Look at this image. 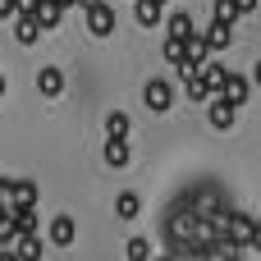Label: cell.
Masks as SVG:
<instances>
[{
    "instance_id": "obj_23",
    "label": "cell",
    "mask_w": 261,
    "mask_h": 261,
    "mask_svg": "<svg viewBox=\"0 0 261 261\" xmlns=\"http://www.w3.org/2000/svg\"><path fill=\"white\" fill-rule=\"evenodd\" d=\"M0 261H18V257H14V252H9V248H0Z\"/></svg>"
},
{
    "instance_id": "obj_20",
    "label": "cell",
    "mask_w": 261,
    "mask_h": 261,
    "mask_svg": "<svg viewBox=\"0 0 261 261\" xmlns=\"http://www.w3.org/2000/svg\"><path fill=\"white\" fill-rule=\"evenodd\" d=\"M211 14H216V23H225V28H229V23L239 18V9H234V0H216V5H211Z\"/></svg>"
},
{
    "instance_id": "obj_24",
    "label": "cell",
    "mask_w": 261,
    "mask_h": 261,
    "mask_svg": "<svg viewBox=\"0 0 261 261\" xmlns=\"http://www.w3.org/2000/svg\"><path fill=\"white\" fill-rule=\"evenodd\" d=\"M92 5H101V0H78V9H92Z\"/></svg>"
},
{
    "instance_id": "obj_25",
    "label": "cell",
    "mask_w": 261,
    "mask_h": 261,
    "mask_svg": "<svg viewBox=\"0 0 261 261\" xmlns=\"http://www.w3.org/2000/svg\"><path fill=\"white\" fill-rule=\"evenodd\" d=\"M50 5H60V9H69V5H78V0H50Z\"/></svg>"
},
{
    "instance_id": "obj_21",
    "label": "cell",
    "mask_w": 261,
    "mask_h": 261,
    "mask_svg": "<svg viewBox=\"0 0 261 261\" xmlns=\"http://www.w3.org/2000/svg\"><path fill=\"white\" fill-rule=\"evenodd\" d=\"M14 14H18V5L14 0H0V18H14Z\"/></svg>"
},
{
    "instance_id": "obj_15",
    "label": "cell",
    "mask_w": 261,
    "mask_h": 261,
    "mask_svg": "<svg viewBox=\"0 0 261 261\" xmlns=\"http://www.w3.org/2000/svg\"><path fill=\"white\" fill-rule=\"evenodd\" d=\"M138 211H142L138 193H119V197H115V216H119V220H133Z\"/></svg>"
},
{
    "instance_id": "obj_19",
    "label": "cell",
    "mask_w": 261,
    "mask_h": 261,
    "mask_svg": "<svg viewBox=\"0 0 261 261\" xmlns=\"http://www.w3.org/2000/svg\"><path fill=\"white\" fill-rule=\"evenodd\" d=\"M14 239H18V229H14V216L0 206V248H14Z\"/></svg>"
},
{
    "instance_id": "obj_27",
    "label": "cell",
    "mask_w": 261,
    "mask_h": 261,
    "mask_svg": "<svg viewBox=\"0 0 261 261\" xmlns=\"http://www.w3.org/2000/svg\"><path fill=\"white\" fill-rule=\"evenodd\" d=\"M0 197H5V174H0Z\"/></svg>"
},
{
    "instance_id": "obj_1",
    "label": "cell",
    "mask_w": 261,
    "mask_h": 261,
    "mask_svg": "<svg viewBox=\"0 0 261 261\" xmlns=\"http://www.w3.org/2000/svg\"><path fill=\"white\" fill-rule=\"evenodd\" d=\"M0 206H5L9 216H18V211H37V184H32V179H5V197H0Z\"/></svg>"
},
{
    "instance_id": "obj_16",
    "label": "cell",
    "mask_w": 261,
    "mask_h": 261,
    "mask_svg": "<svg viewBox=\"0 0 261 261\" xmlns=\"http://www.w3.org/2000/svg\"><path fill=\"white\" fill-rule=\"evenodd\" d=\"M184 92H188V101H211V87L202 83V73H188L184 78Z\"/></svg>"
},
{
    "instance_id": "obj_4",
    "label": "cell",
    "mask_w": 261,
    "mask_h": 261,
    "mask_svg": "<svg viewBox=\"0 0 261 261\" xmlns=\"http://www.w3.org/2000/svg\"><path fill=\"white\" fill-rule=\"evenodd\" d=\"M225 106H248V96H252V87H248V78H239V73H225V83H220V92H216Z\"/></svg>"
},
{
    "instance_id": "obj_9",
    "label": "cell",
    "mask_w": 261,
    "mask_h": 261,
    "mask_svg": "<svg viewBox=\"0 0 261 261\" xmlns=\"http://www.w3.org/2000/svg\"><path fill=\"white\" fill-rule=\"evenodd\" d=\"M202 41H206V50H229V41H234V28H225V23H211V28L202 32Z\"/></svg>"
},
{
    "instance_id": "obj_22",
    "label": "cell",
    "mask_w": 261,
    "mask_h": 261,
    "mask_svg": "<svg viewBox=\"0 0 261 261\" xmlns=\"http://www.w3.org/2000/svg\"><path fill=\"white\" fill-rule=\"evenodd\" d=\"M234 9H239V14H252V9H257V0H234Z\"/></svg>"
},
{
    "instance_id": "obj_8",
    "label": "cell",
    "mask_w": 261,
    "mask_h": 261,
    "mask_svg": "<svg viewBox=\"0 0 261 261\" xmlns=\"http://www.w3.org/2000/svg\"><path fill=\"white\" fill-rule=\"evenodd\" d=\"M14 37H18V46H32V41L41 37L37 18H32V14H14Z\"/></svg>"
},
{
    "instance_id": "obj_2",
    "label": "cell",
    "mask_w": 261,
    "mask_h": 261,
    "mask_svg": "<svg viewBox=\"0 0 261 261\" xmlns=\"http://www.w3.org/2000/svg\"><path fill=\"white\" fill-rule=\"evenodd\" d=\"M142 106H147V110H156V115H165V110L174 106V87H170L165 78H151V83L142 87Z\"/></svg>"
},
{
    "instance_id": "obj_6",
    "label": "cell",
    "mask_w": 261,
    "mask_h": 261,
    "mask_svg": "<svg viewBox=\"0 0 261 261\" xmlns=\"http://www.w3.org/2000/svg\"><path fill=\"white\" fill-rule=\"evenodd\" d=\"M9 252H14L18 261H41V234H18Z\"/></svg>"
},
{
    "instance_id": "obj_17",
    "label": "cell",
    "mask_w": 261,
    "mask_h": 261,
    "mask_svg": "<svg viewBox=\"0 0 261 261\" xmlns=\"http://www.w3.org/2000/svg\"><path fill=\"white\" fill-rule=\"evenodd\" d=\"M161 9H165V5H156V0H138V23H142V28H156V23H161Z\"/></svg>"
},
{
    "instance_id": "obj_3",
    "label": "cell",
    "mask_w": 261,
    "mask_h": 261,
    "mask_svg": "<svg viewBox=\"0 0 261 261\" xmlns=\"http://www.w3.org/2000/svg\"><path fill=\"white\" fill-rule=\"evenodd\" d=\"M83 14H87V32H92V37H110V32H115V5L101 0V5H92V9H83Z\"/></svg>"
},
{
    "instance_id": "obj_26",
    "label": "cell",
    "mask_w": 261,
    "mask_h": 261,
    "mask_svg": "<svg viewBox=\"0 0 261 261\" xmlns=\"http://www.w3.org/2000/svg\"><path fill=\"white\" fill-rule=\"evenodd\" d=\"M0 96H5V73H0Z\"/></svg>"
},
{
    "instance_id": "obj_14",
    "label": "cell",
    "mask_w": 261,
    "mask_h": 261,
    "mask_svg": "<svg viewBox=\"0 0 261 261\" xmlns=\"http://www.w3.org/2000/svg\"><path fill=\"white\" fill-rule=\"evenodd\" d=\"M106 165H110V170H124V165H128V142L106 138Z\"/></svg>"
},
{
    "instance_id": "obj_18",
    "label": "cell",
    "mask_w": 261,
    "mask_h": 261,
    "mask_svg": "<svg viewBox=\"0 0 261 261\" xmlns=\"http://www.w3.org/2000/svg\"><path fill=\"white\" fill-rule=\"evenodd\" d=\"M124 252H128V261H151V239H142V234H133Z\"/></svg>"
},
{
    "instance_id": "obj_7",
    "label": "cell",
    "mask_w": 261,
    "mask_h": 261,
    "mask_svg": "<svg viewBox=\"0 0 261 261\" xmlns=\"http://www.w3.org/2000/svg\"><path fill=\"white\" fill-rule=\"evenodd\" d=\"M37 92H41V96H60V92H64V73H60L55 64H46V69L37 73Z\"/></svg>"
},
{
    "instance_id": "obj_5",
    "label": "cell",
    "mask_w": 261,
    "mask_h": 261,
    "mask_svg": "<svg viewBox=\"0 0 261 261\" xmlns=\"http://www.w3.org/2000/svg\"><path fill=\"white\" fill-rule=\"evenodd\" d=\"M46 239H50L55 248H69V243L78 239V225H73L69 216H55V220H50V229H46Z\"/></svg>"
},
{
    "instance_id": "obj_28",
    "label": "cell",
    "mask_w": 261,
    "mask_h": 261,
    "mask_svg": "<svg viewBox=\"0 0 261 261\" xmlns=\"http://www.w3.org/2000/svg\"><path fill=\"white\" fill-rule=\"evenodd\" d=\"M156 261H170V257H156Z\"/></svg>"
},
{
    "instance_id": "obj_13",
    "label": "cell",
    "mask_w": 261,
    "mask_h": 261,
    "mask_svg": "<svg viewBox=\"0 0 261 261\" xmlns=\"http://www.w3.org/2000/svg\"><path fill=\"white\" fill-rule=\"evenodd\" d=\"M165 28H170V41H184V37H193L197 28H193V14H170L165 18Z\"/></svg>"
},
{
    "instance_id": "obj_12",
    "label": "cell",
    "mask_w": 261,
    "mask_h": 261,
    "mask_svg": "<svg viewBox=\"0 0 261 261\" xmlns=\"http://www.w3.org/2000/svg\"><path fill=\"white\" fill-rule=\"evenodd\" d=\"M32 18H37V28L46 32V28H55V23L64 18V9H60V5H50V0H41V5L32 9Z\"/></svg>"
},
{
    "instance_id": "obj_11",
    "label": "cell",
    "mask_w": 261,
    "mask_h": 261,
    "mask_svg": "<svg viewBox=\"0 0 261 261\" xmlns=\"http://www.w3.org/2000/svg\"><path fill=\"white\" fill-rule=\"evenodd\" d=\"M128 128H133V119H128L124 110H110V115H106V133H110L115 142H128Z\"/></svg>"
},
{
    "instance_id": "obj_10",
    "label": "cell",
    "mask_w": 261,
    "mask_h": 261,
    "mask_svg": "<svg viewBox=\"0 0 261 261\" xmlns=\"http://www.w3.org/2000/svg\"><path fill=\"white\" fill-rule=\"evenodd\" d=\"M234 115H239L234 106H225L220 96H211V124H216L220 133H229V128H234Z\"/></svg>"
}]
</instances>
